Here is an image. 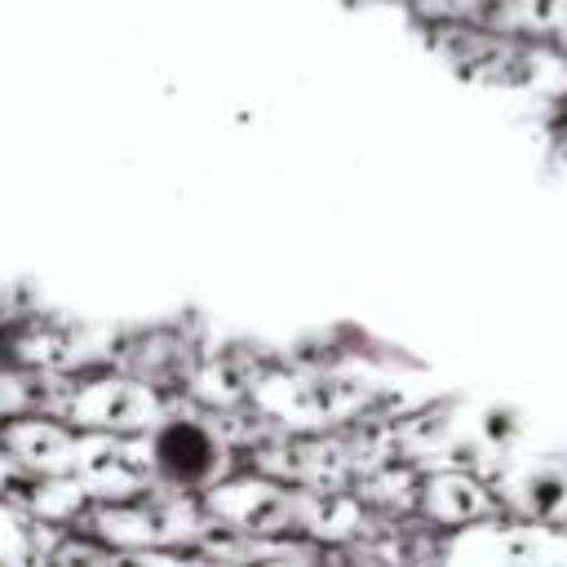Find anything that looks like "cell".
I'll return each mask as SVG.
<instances>
[{
	"mask_svg": "<svg viewBox=\"0 0 567 567\" xmlns=\"http://www.w3.org/2000/svg\"><path fill=\"white\" fill-rule=\"evenodd\" d=\"M142 439V465L155 483L168 492H199L226 478V443L217 425H204L195 416H164Z\"/></svg>",
	"mask_w": 567,
	"mask_h": 567,
	"instance_id": "1",
	"label": "cell"
}]
</instances>
